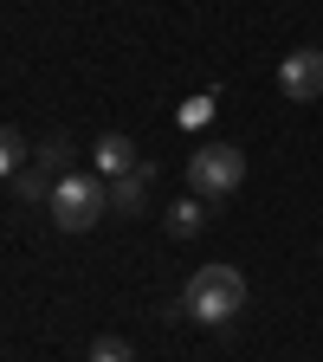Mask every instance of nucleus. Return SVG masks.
<instances>
[{
	"label": "nucleus",
	"mask_w": 323,
	"mask_h": 362,
	"mask_svg": "<svg viewBox=\"0 0 323 362\" xmlns=\"http://www.w3.org/2000/svg\"><path fill=\"white\" fill-rule=\"evenodd\" d=\"M246 181V156L233 149V143H201L194 156H188V188L201 194V201H226Z\"/></svg>",
	"instance_id": "3"
},
{
	"label": "nucleus",
	"mask_w": 323,
	"mask_h": 362,
	"mask_svg": "<svg viewBox=\"0 0 323 362\" xmlns=\"http://www.w3.org/2000/svg\"><path fill=\"white\" fill-rule=\"evenodd\" d=\"M162 220H168V233H175V240H194L201 226H207V201H201V194H188V201H175Z\"/></svg>",
	"instance_id": "7"
},
{
	"label": "nucleus",
	"mask_w": 323,
	"mask_h": 362,
	"mask_svg": "<svg viewBox=\"0 0 323 362\" xmlns=\"http://www.w3.org/2000/svg\"><path fill=\"white\" fill-rule=\"evenodd\" d=\"M65 162H71V149L59 143V136H52V143H45L39 149V168H52V175H65Z\"/></svg>",
	"instance_id": "11"
},
{
	"label": "nucleus",
	"mask_w": 323,
	"mask_h": 362,
	"mask_svg": "<svg viewBox=\"0 0 323 362\" xmlns=\"http://www.w3.org/2000/svg\"><path fill=\"white\" fill-rule=\"evenodd\" d=\"M278 90H285L291 104L323 98V52H317V45H298V52H285V65H278Z\"/></svg>",
	"instance_id": "4"
},
{
	"label": "nucleus",
	"mask_w": 323,
	"mask_h": 362,
	"mask_svg": "<svg viewBox=\"0 0 323 362\" xmlns=\"http://www.w3.org/2000/svg\"><path fill=\"white\" fill-rule=\"evenodd\" d=\"M181 310H188L194 324H207V330H226L246 310V279L233 265H201L194 279L181 285Z\"/></svg>",
	"instance_id": "1"
},
{
	"label": "nucleus",
	"mask_w": 323,
	"mask_h": 362,
	"mask_svg": "<svg viewBox=\"0 0 323 362\" xmlns=\"http://www.w3.org/2000/svg\"><path fill=\"white\" fill-rule=\"evenodd\" d=\"M52 188H59V181H52V168H20V175H13V194H20V207H33V201H52Z\"/></svg>",
	"instance_id": "8"
},
{
	"label": "nucleus",
	"mask_w": 323,
	"mask_h": 362,
	"mask_svg": "<svg viewBox=\"0 0 323 362\" xmlns=\"http://www.w3.org/2000/svg\"><path fill=\"white\" fill-rule=\"evenodd\" d=\"M52 226L59 233H84V226H98L110 214V181L104 175H59V188H52Z\"/></svg>",
	"instance_id": "2"
},
{
	"label": "nucleus",
	"mask_w": 323,
	"mask_h": 362,
	"mask_svg": "<svg viewBox=\"0 0 323 362\" xmlns=\"http://www.w3.org/2000/svg\"><path fill=\"white\" fill-rule=\"evenodd\" d=\"M90 162H98V175H104V181H117V175H129L143 156H136V143H129V136H117V129H110V136H98Z\"/></svg>",
	"instance_id": "6"
},
{
	"label": "nucleus",
	"mask_w": 323,
	"mask_h": 362,
	"mask_svg": "<svg viewBox=\"0 0 323 362\" xmlns=\"http://www.w3.org/2000/svg\"><path fill=\"white\" fill-rule=\"evenodd\" d=\"M90 362H136V349L123 337H98V343H90Z\"/></svg>",
	"instance_id": "10"
},
{
	"label": "nucleus",
	"mask_w": 323,
	"mask_h": 362,
	"mask_svg": "<svg viewBox=\"0 0 323 362\" xmlns=\"http://www.w3.org/2000/svg\"><path fill=\"white\" fill-rule=\"evenodd\" d=\"M20 168H26V143H20V129H7V123H0V175L13 181Z\"/></svg>",
	"instance_id": "9"
},
{
	"label": "nucleus",
	"mask_w": 323,
	"mask_h": 362,
	"mask_svg": "<svg viewBox=\"0 0 323 362\" xmlns=\"http://www.w3.org/2000/svg\"><path fill=\"white\" fill-rule=\"evenodd\" d=\"M149 194H155V168H149V162H136L129 175L110 181V214H143Z\"/></svg>",
	"instance_id": "5"
}]
</instances>
